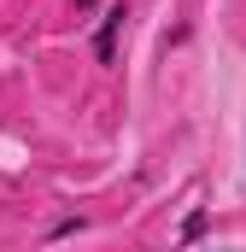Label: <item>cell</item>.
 I'll return each mask as SVG.
<instances>
[{"label": "cell", "mask_w": 246, "mask_h": 252, "mask_svg": "<svg viewBox=\"0 0 246 252\" xmlns=\"http://www.w3.org/2000/svg\"><path fill=\"white\" fill-rule=\"evenodd\" d=\"M123 18H129V6H106L100 12V24H94V59L100 64H118V30H123Z\"/></svg>", "instance_id": "cell-1"}, {"label": "cell", "mask_w": 246, "mask_h": 252, "mask_svg": "<svg viewBox=\"0 0 246 252\" xmlns=\"http://www.w3.org/2000/svg\"><path fill=\"white\" fill-rule=\"evenodd\" d=\"M205 223H211V211H187L182 217V247H193V241L205 235Z\"/></svg>", "instance_id": "cell-2"}, {"label": "cell", "mask_w": 246, "mask_h": 252, "mask_svg": "<svg viewBox=\"0 0 246 252\" xmlns=\"http://www.w3.org/2000/svg\"><path fill=\"white\" fill-rule=\"evenodd\" d=\"M82 229H88L82 217H59V223L47 229V241H70V235H82Z\"/></svg>", "instance_id": "cell-3"}, {"label": "cell", "mask_w": 246, "mask_h": 252, "mask_svg": "<svg viewBox=\"0 0 246 252\" xmlns=\"http://www.w3.org/2000/svg\"><path fill=\"white\" fill-rule=\"evenodd\" d=\"M94 6H100V0H76V12H94Z\"/></svg>", "instance_id": "cell-4"}]
</instances>
